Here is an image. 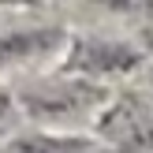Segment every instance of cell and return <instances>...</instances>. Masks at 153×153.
Masks as SVG:
<instances>
[{
  "instance_id": "1",
  "label": "cell",
  "mask_w": 153,
  "mask_h": 153,
  "mask_svg": "<svg viewBox=\"0 0 153 153\" xmlns=\"http://www.w3.org/2000/svg\"><path fill=\"white\" fill-rule=\"evenodd\" d=\"M108 134L120 142V153H153V116L134 105H120L108 116Z\"/></svg>"
},
{
  "instance_id": "2",
  "label": "cell",
  "mask_w": 153,
  "mask_h": 153,
  "mask_svg": "<svg viewBox=\"0 0 153 153\" xmlns=\"http://www.w3.org/2000/svg\"><path fill=\"white\" fill-rule=\"evenodd\" d=\"M134 60L138 56L131 49L112 41H79L71 52V67H79V71H120V67H131Z\"/></svg>"
},
{
  "instance_id": "3",
  "label": "cell",
  "mask_w": 153,
  "mask_h": 153,
  "mask_svg": "<svg viewBox=\"0 0 153 153\" xmlns=\"http://www.w3.org/2000/svg\"><path fill=\"white\" fill-rule=\"evenodd\" d=\"M90 101H94V90H45V94L26 97V108L34 116L60 120V116H71V112H82Z\"/></svg>"
},
{
  "instance_id": "4",
  "label": "cell",
  "mask_w": 153,
  "mask_h": 153,
  "mask_svg": "<svg viewBox=\"0 0 153 153\" xmlns=\"http://www.w3.org/2000/svg\"><path fill=\"white\" fill-rule=\"evenodd\" d=\"M56 45L52 30H22V34H0V64H15V60L49 52Z\"/></svg>"
},
{
  "instance_id": "5",
  "label": "cell",
  "mask_w": 153,
  "mask_h": 153,
  "mask_svg": "<svg viewBox=\"0 0 153 153\" xmlns=\"http://www.w3.org/2000/svg\"><path fill=\"white\" fill-rule=\"evenodd\" d=\"M4 153H90V142L82 138H52V134H22L7 142Z\"/></svg>"
},
{
  "instance_id": "6",
  "label": "cell",
  "mask_w": 153,
  "mask_h": 153,
  "mask_svg": "<svg viewBox=\"0 0 153 153\" xmlns=\"http://www.w3.org/2000/svg\"><path fill=\"white\" fill-rule=\"evenodd\" d=\"M7 116H11V101H7V94H0V131L7 127Z\"/></svg>"
}]
</instances>
